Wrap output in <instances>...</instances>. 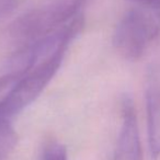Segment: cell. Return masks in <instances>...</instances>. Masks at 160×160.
Here are the masks:
<instances>
[{
  "label": "cell",
  "instance_id": "cell-1",
  "mask_svg": "<svg viewBox=\"0 0 160 160\" xmlns=\"http://www.w3.org/2000/svg\"><path fill=\"white\" fill-rule=\"evenodd\" d=\"M86 0H53L25 12L12 22L9 34L22 46L53 36L83 16Z\"/></svg>",
  "mask_w": 160,
  "mask_h": 160
},
{
  "label": "cell",
  "instance_id": "cell-5",
  "mask_svg": "<svg viewBox=\"0 0 160 160\" xmlns=\"http://www.w3.org/2000/svg\"><path fill=\"white\" fill-rule=\"evenodd\" d=\"M147 135L150 156L157 159L160 156V83L151 80L146 88Z\"/></svg>",
  "mask_w": 160,
  "mask_h": 160
},
{
  "label": "cell",
  "instance_id": "cell-8",
  "mask_svg": "<svg viewBox=\"0 0 160 160\" xmlns=\"http://www.w3.org/2000/svg\"><path fill=\"white\" fill-rule=\"evenodd\" d=\"M136 7L160 11V0H128Z\"/></svg>",
  "mask_w": 160,
  "mask_h": 160
},
{
  "label": "cell",
  "instance_id": "cell-2",
  "mask_svg": "<svg viewBox=\"0 0 160 160\" xmlns=\"http://www.w3.org/2000/svg\"><path fill=\"white\" fill-rule=\"evenodd\" d=\"M159 34L160 11L133 6L116 25L114 48L125 59L137 60Z\"/></svg>",
  "mask_w": 160,
  "mask_h": 160
},
{
  "label": "cell",
  "instance_id": "cell-3",
  "mask_svg": "<svg viewBox=\"0 0 160 160\" xmlns=\"http://www.w3.org/2000/svg\"><path fill=\"white\" fill-rule=\"evenodd\" d=\"M66 49L46 58L27 72L0 100V122H10L12 118L38 98L59 69Z\"/></svg>",
  "mask_w": 160,
  "mask_h": 160
},
{
  "label": "cell",
  "instance_id": "cell-7",
  "mask_svg": "<svg viewBox=\"0 0 160 160\" xmlns=\"http://www.w3.org/2000/svg\"><path fill=\"white\" fill-rule=\"evenodd\" d=\"M41 160H68L66 147L55 140H51L45 145Z\"/></svg>",
  "mask_w": 160,
  "mask_h": 160
},
{
  "label": "cell",
  "instance_id": "cell-6",
  "mask_svg": "<svg viewBox=\"0 0 160 160\" xmlns=\"http://www.w3.org/2000/svg\"><path fill=\"white\" fill-rule=\"evenodd\" d=\"M18 136L11 123L0 122V160H8L17 146Z\"/></svg>",
  "mask_w": 160,
  "mask_h": 160
},
{
  "label": "cell",
  "instance_id": "cell-4",
  "mask_svg": "<svg viewBox=\"0 0 160 160\" xmlns=\"http://www.w3.org/2000/svg\"><path fill=\"white\" fill-rule=\"evenodd\" d=\"M123 122L116 142L113 160H142L136 111L131 98L125 97L122 102Z\"/></svg>",
  "mask_w": 160,
  "mask_h": 160
}]
</instances>
